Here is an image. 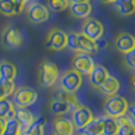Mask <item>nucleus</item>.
<instances>
[{
	"label": "nucleus",
	"instance_id": "nucleus-18",
	"mask_svg": "<svg viewBox=\"0 0 135 135\" xmlns=\"http://www.w3.org/2000/svg\"><path fill=\"white\" fill-rule=\"evenodd\" d=\"M17 75H18V70L13 63L7 61H2L0 63V78L1 79L13 82L16 79Z\"/></svg>",
	"mask_w": 135,
	"mask_h": 135
},
{
	"label": "nucleus",
	"instance_id": "nucleus-7",
	"mask_svg": "<svg viewBox=\"0 0 135 135\" xmlns=\"http://www.w3.org/2000/svg\"><path fill=\"white\" fill-rule=\"evenodd\" d=\"M45 47L54 51H61L65 49L68 47V35L61 28H51L45 38Z\"/></svg>",
	"mask_w": 135,
	"mask_h": 135
},
{
	"label": "nucleus",
	"instance_id": "nucleus-5",
	"mask_svg": "<svg viewBox=\"0 0 135 135\" xmlns=\"http://www.w3.org/2000/svg\"><path fill=\"white\" fill-rule=\"evenodd\" d=\"M1 43L7 49H19L24 45L25 39L21 31L16 26L8 25L4 28L1 35Z\"/></svg>",
	"mask_w": 135,
	"mask_h": 135
},
{
	"label": "nucleus",
	"instance_id": "nucleus-20",
	"mask_svg": "<svg viewBox=\"0 0 135 135\" xmlns=\"http://www.w3.org/2000/svg\"><path fill=\"white\" fill-rule=\"evenodd\" d=\"M116 12L122 17H128L135 13V0H116L114 1Z\"/></svg>",
	"mask_w": 135,
	"mask_h": 135
},
{
	"label": "nucleus",
	"instance_id": "nucleus-8",
	"mask_svg": "<svg viewBox=\"0 0 135 135\" xmlns=\"http://www.w3.org/2000/svg\"><path fill=\"white\" fill-rule=\"evenodd\" d=\"M95 65L96 64L94 62L93 57L89 54L78 52V54H75L72 57V69L79 72L82 76L83 75L84 76H90Z\"/></svg>",
	"mask_w": 135,
	"mask_h": 135
},
{
	"label": "nucleus",
	"instance_id": "nucleus-6",
	"mask_svg": "<svg viewBox=\"0 0 135 135\" xmlns=\"http://www.w3.org/2000/svg\"><path fill=\"white\" fill-rule=\"evenodd\" d=\"M38 100V94L35 89L28 86H20L13 94V103L18 108H27L35 104Z\"/></svg>",
	"mask_w": 135,
	"mask_h": 135
},
{
	"label": "nucleus",
	"instance_id": "nucleus-25",
	"mask_svg": "<svg viewBox=\"0 0 135 135\" xmlns=\"http://www.w3.org/2000/svg\"><path fill=\"white\" fill-rule=\"evenodd\" d=\"M56 98L57 100H61V101L66 102L68 104H70L72 108H74V110L76 109V108H78V107L82 105L81 103H79V101L77 100V97H76L75 94L66 93V91L62 90V89H59V90L56 93Z\"/></svg>",
	"mask_w": 135,
	"mask_h": 135
},
{
	"label": "nucleus",
	"instance_id": "nucleus-35",
	"mask_svg": "<svg viewBox=\"0 0 135 135\" xmlns=\"http://www.w3.org/2000/svg\"><path fill=\"white\" fill-rule=\"evenodd\" d=\"M54 135H57V134H55V133H54Z\"/></svg>",
	"mask_w": 135,
	"mask_h": 135
},
{
	"label": "nucleus",
	"instance_id": "nucleus-23",
	"mask_svg": "<svg viewBox=\"0 0 135 135\" xmlns=\"http://www.w3.org/2000/svg\"><path fill=\"white\" fill-rule=\"evenodd\" d=\"M16 120L21 124V127L27 128L36 122L35 116L27 108H18L16 110Z\"/></svg>",
	"mask_w": 135,
	"mask_h": 135
},
{
	"label": "nucleus",
	"instance_id": "nucleus-36",
	"mask_svg": "<svg viewBox=\"0 0 135 135\" xmlns=\"http://www.w3.org/2000/svg\"><path fill=\"white\" fill-rule=\"evenodd\" d=\"M78 135H79V134H78Z\"/></svg>",
	"mask_w": 135,
	"mask_h": 135
},
{
	"label": "nucleus",
	"instance_id": "nucleus-32",
	"mask_svg": "<svg viewBox=\"0 0 135 135\" xmlns=\"http://www.w3.org/2000/svg\"><path fill=\"white\" fill-rule=\"evenodd\" d=\"M5 126H6V121L2 120V119H0V135H4Z\"/></svg>",
	"mask_w": 135,
	"mask_h": 135
},
{
	"label": "nucleus",
	"instance_id": "nucleus-1",
	"mask_svg": "<svg viewBox=\"0 0 135 135\" xmlns=\"http://www.w3.org/2000/svg\"><path fill=\"white\" fill-rule=\"evenodd\" d=\"M68 47L72 50L75 54L84 52V54L94 55L98 51L97 42L89 39L81 32H70L68 35Z\"/></svg>",
	"mask_w": 135,
	"mask_h": 135
},
{
	"label": "nucleus",
	"instance_id": "nucleus-28",
	"mask_svg": "<svg viewBox=\"0 0 135 135\" xmlns=\"http://www.w3.org/2000/svg\"><path fill=\"white\" fill-rule=\"evenodd\" d=\"M21 131H23V127L19 123L18 121L14 119H11L8 121H6V126H5V131L4 135H20Z\"/></svg>",
	"mask_w": 135,
	"mask_h": 135
},
{
	"label": "nucleus",
	"instance_id": "nucleus-2",
	"mask_svg": "<svg viewBox=\"0 0 135 135\" xmlns=\"http://www.w3.org/2000/svg\"><path fill=\"white\" fill-rule=\"evenodd\" d=\"M128 105L129 103L124 97L120 95L110 96L107 97L103 102V110L105 116L117 119L121 116H126L128 114Z\"/></svg>",
	"mask_w": 135,
	"mask_h": 135
},
{
	"label": "nucleus",
	"instance_id": "nucleus-22",
	"mask_svg": "<svg viewBox=\"0 0 135 135\" xmlns=\"http://www.w3.org/2000/svg\"><path fill=\"white\" fill-rule=\"evenodd\" d=\"M115 120H116L117 127H119V134L117 135H135V124L127 115L117 117Z\"/></svg>",
	"mask_w": 135,
	"mask_h": 135
},
{
	"label": "nucleus",
	"instance_id": "nucleus-9",
	"mask_svg": "<svg viewBox=\"0 0 135 135\" xmlns=\"http://www.w3.org/2000/svg\"><path fill=\"white\" fill-rule=\"evenodd\" d=\"M26 16L30 23L32 24H42L50 18L49 8L44 4L40 2H32L26 8Z\"/></svg>",
	"mask_w": 135,
	"mask_h": 135
},
{
	"label": "nucleus",
	"instance_id": "nucleus-33",
	"mask_svg": "<svg viewBox=\"0 0 135 135\" xmlns=\"http://www.w3.org/2000/svg\"><path fill=\"white\" fill-rule=\"evenodd\" d=\"M4 98H7V95H6L5 89L2 88V85L0 84V100H4Z\"/></svg>",
	"mask_w": 135,
	"mask_h": 135
},
{
	"label": "nucleus",
	"instance_id": "nucleus-31",
	"mask_svg": "<svg viewBox=\"0 0 135 135\" xmlns=\"http://www.w3.org/2000/svg\"><path fill=\"white\" fill-rule=\"evenodd\" d=\"M128 115L135 121V102L129 103V105H128Z\"/></svg>",
	"mask_w": 135,
	"mask_h": 135
},
{
	"label": "nucleus",
	"instance_id": "nucleus-11",
	"mask_svg": "<svg viewBox=\"0 0 135 135\" xmlns=\"http://www.w3.org/2000/svg\"><path fill=\"white\" fill-rule=\"evenodd\" d=\"M94 114L88 107L85 105H81V107L76 108V109L72 112V123H74L75 128H77L78 131L83 129L85 126H88L93 120Z\"/></svg>",
	"mask_w": 135,
	"mask_h": 135
},
{
	"label": "nucleus",
	"instance_id": "nucleus-3",
	"mask_svg": "<svg viewBox=\"0 0 135 135\" xmlns=\"http://www.w3.org/2000/svg\"><path fill=\"white\" fill-rule=\"evenodd\" d=\"M59 78V70L54 62L43 61L38 68V82L42 86H50L55 85Z\"/></svg>",
	"mask_w": 135,
	"mask_h": 135
},
{
	"label": "nucleus",
	"instance_id": "nucleus-17",
	"mask_svg": "<svg viewBox=\"0 0 135 135\" xmlns=\"http://www.w3.org/2000/svg\"><path fill=\"white\" fill-rule=\"evenodd\" d=\"M98 90H100L103 95L107 96V97L115 96V95H117V93H119V90H120V82L117 81L114 76H109L105 79L104 83L98 88Z\"/></svg>",
	"mask_w": 135,
	"mask_h": 135
},
{
	"label": "nucleus",
	"instance_id": "nucleus-27",
	"mask_svg": "<svg viewBox=\"0 0 135 135\" xmlns=\"http://www.w3.org/2000/svg\"><path fill=\"white\" fill-rule=\"evenodd\" d=\"M45 120H37L33 124L27 128H23L20 135H44Z\"/></svg>",
	"mask_w": 135,
	"mask_h": 135
},
{
	"label": "nucleus",
	"instance_id": "nucleus-12",
	"mask_svg": "<svg viewBox=\"0 0 135 135\" xmlns=\"http://www.w3.org/2000/svg\"><path fill=\"white\" fill-rule=\"evenodd\" d=\"M70 13L78 19H88L93 12V5L88 0H72L69 5Z\"/></svg>",
	"mask_w": 135,
	"mask_h": 135
},
{
	"label": "nucleus",
	"instance_id": "nucleus-15",
	"mask_svg": "<svg viewBox=\"0 0 135 135\" xmlns=\"http://www.w3.org/2000/svg\"><path fill=\"white\" fill-rule=\"evenodd\" d=\"M54 131L57 135H74L75 126L71 120L63 116L56 117L54 121Z\"/></svg>",
	"mask_w": 135,
	"mask_h": 135
},
{
	"label": "nucleus",
	"instance_id": "nucleus-13",
	"mask_svg": "<svg viewBox=\"0 0 135 135\" xmlns=\"http://www.w3.org/2000/svg\"><path fill=\"white\" fill-rule=\"evenodd\" d=\"M25 0H0V13L2 16H18L24 11Z\"/></svg>",
	"mask_w": 135,
	"mask_h": 135
},
{
	"label": "nucleus",
	"instance_id": "nucleus-24",
	"mask_svg": "<svg viewBox=\"0 0 135 135\" xmlns=\"http://www.w3.org/2000/svg\"><path fill=\"white\" fill-rule=\"evenodd\" d=\"M49 107H50L51 113L56 114L57 116L65 115V114H68V113H70L72 110V107L70 104H68V103L64 102V101L57 100V98H55V100H52L51 102H50Z\"/></svg>",
	"mask_w": 135,
	"mask_h": 135
},
{
	"label": "nucleus",
	"instance_id": "nucleus-29",
	"mask_svg": "<svg viewBox=\"0 0 135 135\" xmlns=\"http://www.w3.org/2000/svg\"><path fill=\"white\" fill-rule=\"evenodd\" d=\"M69 5L70 1H68V0H50L47 2L49 9H51L52 12H62L69 8Z\"/></svg>",
	"mask_w": 135,
	"mask_h": 135
},
{
	"label": "nucleus",
	"instance_id": "nucleus-16",
	"mask_svg": "<svg viewBox=\"0 0 135 135\" xmlns=\"http://www.w3.org/2000/svg\"><path fill=\"white\" fill-rule=\"evenodd\" d=\"M109 76V72L104 66L101 65V64H96L93 72L89 76V81H90V84L93 85V88L98 89Z\"/></svg>",
	"mask_w": 135,
	"mask_h": 135
},
{
	"label": "nucleus",
	"instance_id": "nucleus-19",
	"mask_svg": "<svg viewBox=\"0 0 135 135\" xmlns=\"http://www.w3.org/2000/svg\"><path fill=\"white\" fill-rule=\"evenodd\" d=\"M79 135H103V117H95L88 126L79 131Z\"/></svg>",
	"mask_w": 135,
	"mask_h": 135
},
{
	"label": "nucleus",
	"instance_id": "nucleus-26",
	"mask_svg": "<svg viewBox=\"0 0 135 135\" xmlns=\"http://www.w3.org/2000/svg\"><path fill=\"white\" fill-rule=\"evenodd\" d=\"M119 127L116 120L109 116H103V135H117Z\"/></svg>",
	"mask_w": 135,
	"mask_h": 135
},
{
	"label": "nucleus",
	"instance_id": "nucleus-14",
	"mask_svg": "<svg viewBox=\"0 0 135 135\" xmlns=\"http://www.w3.org/2000/svg\"><path fill=\"white\" fill-rule=\"evenodd\" d=\"M115 47L124 56L135 50V37L128 32H121L115 39Z\"/></svg>",
	"mask_w": 135,
	"mask_h": 135
},
{
	"label": "nucleus",
	"instance_id": "nucleus-21",
	"mask_svg": "<svg viewBox=\"0 0 135 135\" xmlns=\"http://www.w3.org/2000/svg\"><path fill=\"white\" fill-rule=\"evenodd\" d=\"M16 105L8 98L0 100V119L8 121L16 117Z\"/></svg>",
	"mask_w": 135,
	"mask_h": 135
},
{
	"label": "nucleus",
	"instance_id": "nucleus-4",
	"mask_svg": "<svg viewBox=\"0 0 135 135\" xmlns=\"http://www.w3.org/2000/svg\"><path fill=\"white\" fill-rule=\"evenodd\" d=\"M83 83V76L76 70L70 69L65 71L59 78V89L70 94H75Z\"/></svg>",
	"mask_w": 135,
	"mask_h": 135
},
{
	"label": "nucleus",
	"instance_id": "nucleus-30",
	"mask_svg": "<svg viewBox=\"0 0 135 135\" xmlns=\"http://www.w3.org/2000/svg\"><path fill=\"white\" fill-rule=\"evenodd\" d=\"M124 63H126L127 66L135 70V50L124 56Z\"/></svg>",
	"mask_w": 135,
	"mask_h": 135
},
{
	"label": "nucleus",
	"instance_id": "nucleus-10",
	"mask_svg": "<svg viewBox=\"0 0 135 135\" xmlns=\"http://www.w3.org/2000/svg\"><path fill=\"white\" fill-rule=\"evenodd\" d=\"M103 32H104L103 24L97 19L88 18L84 20L83 25H82L81 33H83L85 37H88L89 39L94 40V42H97L98 39H101Z\"/></svg>",
	"mask_w": 135,
	"mask_h": 135
},
{
	"label": "nucleus",
	"instance_id": "nucleus-34",
	"mask_svg": "<svg viewBox=\"0 0 135 135\" xmlns=\"http://www.w3.org/2000/svg\"><path fill=\"white\" fill-rule=\"evenodd\" d=\"M131 84H132V88H133V90L135 91V75H133V77L131 78Z\"/></svg>",
	"mask_w": 135,
	"mask_h": 135
}]
</instances>
